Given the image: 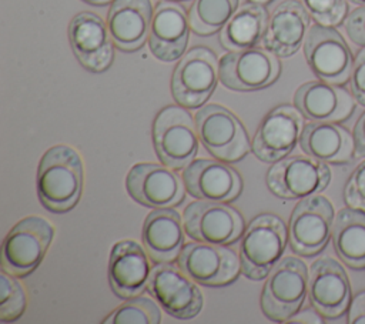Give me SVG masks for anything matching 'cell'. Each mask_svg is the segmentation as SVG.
Instances as JSON below:
<instances>
[{"instance_id":"1","label":"cell","mask_w":365,"mask_h":324,"mask_svg":"<svg viewBox=\"0 0 365 324\" xmlns=\"http://www.w3.org/2000/svg\"><path fill=\"white\" fill-rule=\"evenodd\" d=\"M83 161L78 153L66 144L50 147L37 168V196L51 213H66L80 200L83 191Z\"/></svg>"},{"instance_id":"2","label":"cell","mask_w":365,"mask_h":324,"mask_svg":"<svg viewBox=\"0 0 365 324\" xmlns=\"http://www.w3.org/2000/svg\"><path fill=\"white\" fill-rule=\"evenodd\" d=\"M287 241L288 230L278 216L271 213L257 216L240 240L241 273L255 281L268 277L282 258Z\"/></svg>"},{"instance_id":"3","label":"cell","mask_w":365,"mask_h":324,"mask_svg":"<svg viewBox=\"0 0 365 324\" xmlns=\"http://www.w3.org/2000/svg\"><path fill=\"white\" fill-rule=\"evenodd\" d=\"M308 274L305 263L297 257L281 258L265 281L261 294L262 314L275 323L291 320L308 295Z\"/></svg>"},{"instance_id":"4","label":"cell","mask_w":365,"mask_h":324,"mask_svg":"<svg viewBox=\"0 0 365 324\" xmlns=\"http://www.w3.org/2000/svg\"><path fill=\"white\" fill-rule=\"evenodd\" d=\"M198 133L191 114L178 106L160 110L153 123V143L160 161L182 170L198 153Z\"/></svg>"},{"instance_id":"5","label":"cell","mask_w":365,"mask_h":324,"mask_svg":"<svg viewBox=\"0 0 365 324\" xmlns=\"http://www.w3.org/2000/svg\"><path fill=\"white\" fill-rule=\"evenodd\" d=\"M53 236L51 223L43 217L30 216L17 221L1 244V270L14 277L29 275L44 258Z\"/></svg>"},{"instance_id":"6","label":"cell","mask_w":365,"mask_h":324,"mask_svg":"<svg viewBox=\"0 0 365 324\" xmlns=\"http://www.w3.org/2000/svg\"><path fill=\"white\" fill-rule=\"evenodd\" d=\"M198 138L205 150L225 163H234L251 150L250 138L240 118L220 104H207L195 114Z\"/></svg>"},{"instance_id":"7","label":"cell","mask_w":365,"mask_h":324,"mask_svg":"<svg viewBox=\"0 0 365 324\" xmlns=\"http://www.w3.org/2000/svg\"><path fill=\"white\" fill-rule=\"evenodd\" d=\"M335 210L332 203L321 194L301 198L294 207L288 224L291 250L302 257L319 254L332 236Z\"/></svg>"},{"instance_id":"8","label":"cell","mask_w":365,"mask_h":324,"mask_svg":"<svg viewBox=\"0 0 365 324\" xmlns=\"http://www.w3.org/2000/svg\"><path fill=\"white\" fill-rule=\"evenodd\" d=\"M331 168L308 154L284 157L267 173L269 191L284 200L304 198L324 191L331 181Z\"/></svg>"},{"instance_id":"9","label":"cell","mask_w":365,"mask_h":324,"mask_svg":"<svg viewBox=\"0 0 365 324\" xmlns=\"http://www.w3.org/2000/svg\"><path fill=\"white\" fill-rule=\"evenodd\" d=\"M218 79L220 63L214 51L207 47H194L175 66L171 79L173 97L185 108H197L210 98Z\"/></svg>"},{"instance_id":"10","label":"cell","mask_w":365,"mask_h":324,"mask_svg":"<svg viewBox=\"0 0 365 324\" xmlns=\"http://www.w3.org/2000/svg\"><path fill=\"white\" fill-rule=\"evenodd\" d=\"M188 237L194 241L228 245L244 233V218L240 211L221 201L200 200L190 203L182 213Z\"/></svg>"},{"instance_id":"11","label":"cell","mask_w":365,"mask_h":324,"mask_svg":"<svg viewBox=\"0 0 365 324\" xmlns=\"http://www.w3.org/2000/svg\"><path fill=\"white\" fill-rule=\"evenodd\" d=\"M304 54L319 80L332 84H344L349 80L354 57L345 39L334 27L318 23L309 27Z\"/></svg>"},{"instance_id":"12","label":"cell","mask_w":365,"mask_h":324,"mask_svg":"<svg viewBox=\"0 0 365 324\" xmlns=\"http://www.w3.org/2000/svg\"><path fill=\"white\" fill-rule=\"evenodd\" d=\"M147 290L174 318L190 320L202 308V293L197 283L171 261L157 263L151 268Z\"/></svg>"},{"instance_id":"13","label":"cell","mask_w":365,"mask_h":324,"mask_svg":"<svg viewBox=\"0 0 365 324\" xmlns=\"http://www.w3.org/2000/svg\"><path fill=\"white\" fill-rule=\"evenodd\" d=\"M281 73L279 60L264 49L230 51L220 60L221 83L235 91H252L271 86Z\"/></svg>"},{"instance_id":"14","label":"cell","mask_w":365,"mask_h":324,"mask_svg":"<svg viewBox=\"0 0 365 324\" xmlns=\"http://www.w3.org/2000/svg\"><path fill=\"white\" fill-rule=\"evenodd\" d=\"M177 265L197 284L220 287L232 283L241 270L235 251L220 244L188 243L182 247Z\"/></svg>"},{"instance_id":"15","label":"cell","mask_w":365,"mask_h":324,"mask_svg":"<svg viewBox=\"0 0 365 324\" xmlns=\"http://www.w3.org/2000/svg\"><path fill=\"white\" fill-rule=\"evenodd\" d=\"M125 188L133 200L151 208L180 204L185 197V186L171 167L157 163H137L127 177Z\"/></svg>"},{"instance_id":"16","label":"cell","mask_w":365,"mask_h":324,"mask_svg":"<svg viewBox=\"0 0 365 324\" xmlns=\"http://www.w3.org/2000/svg\"><path fill=\"white\" fill-rule=\"evenodd\" d=\"M304 126V116L297 107L278 106L268 111L259 123L251 150L258 160L275 163L295 148Z\"/></svg>"},{"instance_id":"17","label":"cell","mask_w":365,"mask_h":324,"mask_svg":"<svg viewBox=\"0 0 365 324\" xmlns=\"http://www.w3.org/2000/svg\"><path fill=\"white\" fill-rule=\"evenodd\" d=\"M308 298L321 317H342L351 304V284L345 268L332 257H321L309 267Z\"/></svg>"},{"instance_id":"18","label":"cell","mask_w":365,"mask_h":324,"mask_svg":"<svg viewBox=\"0 0 365 324\" xmlns=\"http://www.w3.org/2000/svg\"><path fill=\"white\" fill-rule=\"evenodd\" d=\"M68 40L80 64L93 71L107 70L114 60L113 39L108 26L91 11H81L68 24Z\"/></svg>"},{"instance_id":"19","label":"cell","mask_w":365,"mask_h":324,"mask_svg":"<svg viewBox=\"0 0 365 324\" xmlns=\"http://www.w3.org/2000/svg\"><path fill=\"white\" fill-rule=\"evenodd\" d=\"M182 181L185 190L198 200L230 203L242 190L238 171L218 160H192L182 168Z\"/></svg>"},{"instance_id":"20","label":"cell","mask_w":365,"mask_h":324,"mask_svg":"<svg viewBox=\"0 0 365 324\" xmlns=\"http://www.w3.org/2000/svg\"><path fill=\"white\" fill-rule=\"evenodd\" d=\"M148 254L133 240H123L113 245L108 258V283L120 298H131L147 288L151 274Z\"/></svg>"},{"instance_id":"21","label":"cell","mask_w":365,"mask_h":324,"mask_svg":"<svg viewBox=\"0 0 365 324\" xmlns=\"http://www.w3.org/2000/svg\"><path fill=\"white\" fill-rule=\"evenodd\" d=\"M294 104L309 121L341 123L355 110V98L339 84L322 80L299 86L294 94Z\"/></svg>"},{"instance_id":"22","label":"cell","mask_w":365,"mask_h":324,"mask_svg":"<svg viewBox=\"0 0 365 324\" xmlns=\"http://www.w3.org/2000/svg\"><path fill=\"white\" fill-rule=\"evenodd\" d=\"M190 20L182 6L161 0L157 3L151 20L148 46L155 59L174 61L182 57L188 43Z\"/></svg>"},{"instance_id":"23","label":"cell","mask_w":365,"mask_h":324,"mask_svg":"<svg viewBox=\"0 0 365 324\" xmlns=\"http://www.w3.org/2000/svg\"><path fill=\"white\" fill-rule=\"evenodd\" d=\"M309 14L297 0H285L278 4L268 19L262 44L278 57L295 54L307 39Z\"/></svg>"},{"instance_id":"24","label":"cell","mask_w":365,"mask_h":324,"mask_svg":"<svg viewBox=\"0 0 365 324\" xmlns=\"http://www.w3.org/2000/svg\"><path fill=\"white\" fill-rule=\"evenodd\" d=\"M153 14L150 0H114L107 17L114 46L123 51L143 47L150 34Z\"/></svg>"},{"instance_id":"25","label":"cell","mask_w":365,"mask_h":324,"mask_svg":"<svg viewBox=\"0 0 365 324\" xmlns=\"http://www.w3.org/2000/svg\"><path fill=\"white\" fill-rule=\"evenodd\" d=\"M184 223L171 207L154 208L144 220L141 240L154 263L177 260L184 244Z\"/></svg>"},{"instance_id":"26","label":"cell","mask_w":365,"mask_h":324,"mask_svg":"<svg viewBox=\"0 0 365 324\" xmlns=\"http://www.w3.org/2000/svg\"><path fill=\"white\" fill-rule=\"evenodd\" d=\"M299 146L302 151L327 164H348L355 154L354 136L332 121H309L304 126Z\"/></svg>"},{"instance_id":"27","label":"cell","mask_w":365,"mask_h":324,"mask_svg":"<svg viewBox=\"0 0 365 324\" xmlns=\"http://www.w3.org/2000/svg\"><path fill=\"white\" fill-rule=\"evenodd\" d=\"M331 240L345 265L365 268V210L349 206L341 208L334 218Z\"/></svg>"},{"instance_id":"28","label":"cell","mask_w":365,"mask_h":324,"mask_svg":"<svg viewBox=\"0 0 365 324\" xmlns=\"http://www.w3.org/2000/svg\"><path fill=\"white\" fill-rule=\"evenodd\" d=\"M268 26V13L258 3L242 4L221 29L220 41L230 51L245 50L259 44Z\"/></svg>"},{"instance_id":"29","label":"cell","mask_w":365,"mask_h":324,"mask_svg":"<svg viewBox=\"0 0 365 324\" xmlns=\"http://www.w3.org/2000/svg\"><path fill=\"white\" fill-rule=\"evenodd\" d=\"M238 0H194L188 20L198 36H210L221 30L237 11Z\"/></svg>"},{"instance_id":"30","label":"cell","mask_w":365,"mask_h":324,"mask_svg":"<svg viewBox=\"0 0 365 324\" xmlns=\"http://www.w3.org/2000/svg\"><path fill=\"white\" fill-rule=\"evenodd\" d=\"M104 324H160L161 313L155 301L148 297H131L113 310Z\"/></svg>"},{"instance_id":"31","label":"cell","mask_w":365,"mask_h":324,"mask_svg":"<svg viewBox=\"0 0 365 324\" xmlns=\"http://www.w3.org/2000/svg\"><path fill=\"white\" fill-rule=\"evenodd\" d=\"M27 305V297L23 285L14 275L1 270L0 274V321L10 323L20 318Z\"/></svg>"},{"instance_id":"32","label":"cell","mask_w":365,"mask_h":324,"mask_svg":"<svg viewBox=\"0 0 365 324\" xmlns=\"http://www.w3.org/2000/svg\"><path fill=\"white\" fill-rule=\"evenodd\" d=\"M308 14L322 26H338L348 13L346 0H301Z\"/></svg>"},{"instance_id":"33","label":"cell","mask_w":365,"mask_h":324,"mask_svg":"<svg viewBox=\"0 0 365 324\" xmlns=\"http://www.w3.org/2000/svg\"><path fill=\"white\" fill-rule=\"evenodd\" d=\"M346 206L365 210V158L354 168L344 187Z\"/></svg>"},{"instance_id":"34","label":"cell","mask_w":365,"mask_h":324,"mask_svg":"<svg viewBox=\"0 0 365 324\" xmlns=\"http://www.w3.org/2000/svg\"><path fill=\"white\" fill-rule=\"evenodd\" d=\"M349 88L355 101L365 107V47H362L354 59L349 76Z\"/></svg>"},{"instance_id":"35","label":"cell","mask_w":365,"mask_h":324,"mask_svg":"<svg viewBox=\"0 0 365 324\" xmlns=\"http://www.w3.org/2000/svg\"><path fill=\"white\" fill-rule=\"evenodd\" d=\"M344 27L352 43L365 47V6L352 10L345 17Z\"/></svg>"},{"instance_id":"36","label":"cell","mask_w":365,"mask_h":324,"mask_svg":"<svg viewBox=\"0 0 365 324\" xmlns=\"http://www.w3.org/2000/svg\"><path fill=\"white\" fill-rule=\"evenodd\" d=\"M349 324H365V291L354 295L348 310Z\"/></svg>"},{"instance_id":"37","label":"cell","mask_w":365,"mask_h":324,"mask_svg":"<svg viewBox=\"0 0 365 324\" xmlns=\"http://www.w3.org/2000/svg\"><path fill=\"white\" fill-rule=\"evenodd\" d=\"M354 143H355V154L358 157H365V111L356 120L354 126Z\"/></svg>"},{"instance_id":"38","label":"cell","mask_w":365,"mask_h":324,"mask_svg":"<svg viewBox=\"0 0 365 324\" xmlns=\"http://www.w3.org/2000/svg\"><path fill=\"white\" fill-rule=\"evenodd\" d=\"M83 1H86L88 4H93V6H104V4H107L113 0H83Z\"/></svg>"},{"instance_id":"39","label":"cell","mask_w":365,"mask_h":324,"mask_svg":"<svg viewBox=\"0 0 365 324\" xmlns=\"http://www.w3.org/2000/svg\"><path fill=\"white\" fill-rule=\"evenodd\" d=\"M349 1L356 6H365V0H349Z\"/></svg>"},{"instance_id":"40","label":"cell","mask_w":365,"mask_h":324,"mask_svg":"<svg viewBox=\"0 0 365 324\" xmlns=\"http://www.w3.org/2000/svg\"><path fill=\"white\" fill-rule=\"evenodd\" d=\"M252 3H258V4H268V3H271L272 0H251Z\"/></svg>"},{"instance_id":"41","label":"cell","mask_w":365,"mask_h":324,"mask_svg":"<svg viewBox=\"0 0 365 324\" xmlns=\"http://www.w3.org/2000/svg\"><path fill=\"white\" fill-rule=\"evenodd\" d=\"M168 1H180V0H168Z\"/></svg>"}]
</instances>
